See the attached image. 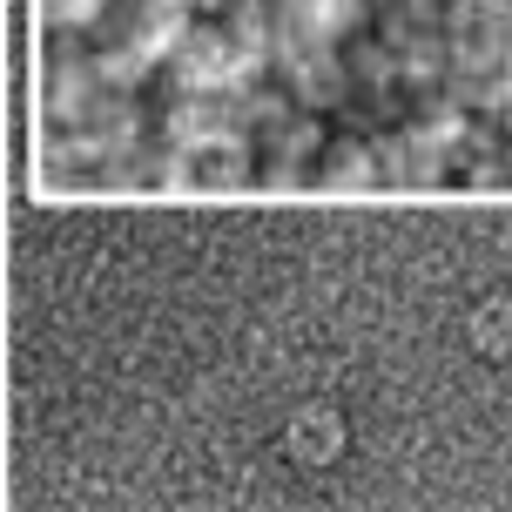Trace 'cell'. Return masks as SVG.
I'll use <instances>...</instances> for the list:
<instances>
[{"label":"cell","mask_w":512,"mask_h":512,"mask_svg":"<svg viewBox=\"0 0 512 512\" xmlns=\"http://www.w3.org/2000/svg\"><path fill=\"white\" fill-rule=\"evenodd\" d=\"M297 452H304V459H331V452H337V425L304 418V425H297Z\"/></svg>","instance_id":"obj_1"}]
</instances>
